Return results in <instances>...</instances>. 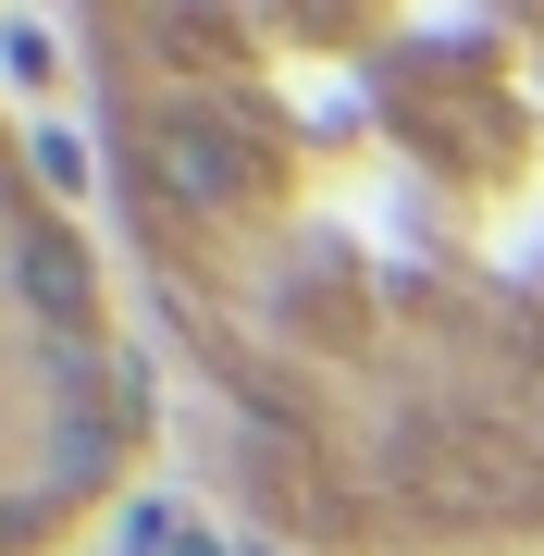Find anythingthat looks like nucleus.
Listing matches in <instances>:
<instances>
[{
  "mask_svg": "<svg viewBox=\"0 0 544 556\" xmlns=\"http://www.w3.org/2000/svg\"><path fill=\"white\" fill-rule=\"evenodd\" d=\"M149 358L62 174L0 112V556H75L149 457Z\"/></svg>",
  "mask_w": 544,
  "mask_h": 556,
  "instance_id": "obj_2",
  "label": "nucleus"
},
{
  "mask_svg": "<svg viewBox=\"0 0 544 556\" xmlns=\"http://www.w3.org/2000/svg\"><path fill=\"white\" fill-rule=\"evenodd\" d=\"M112 248L298 556H544V0L87 13Z\"/></svg>",
  "mask_w": 544,
  "mask_h": 556,
  "instance_id": "obj_1",
  "label": "nucleus"
}]
</instances>
